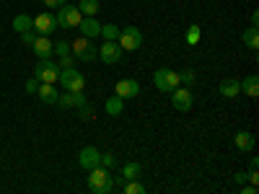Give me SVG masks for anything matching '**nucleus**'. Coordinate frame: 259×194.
Returning a JSON list of instances; mask_svg holds the SVG:
<instances>
[{"mask_svg": "<svg viewBox=\"0 0 259 194\" xmlns=\"http://www.w3.org/2000/svg\"><path fill=\"white\" fill-rule=\"evenodd\" d=\"M89 189L94 194H109L114 189V176L109 174V168L96 166L89 171Z\"/></svg>", "mask_w": 259, "mask_h": 194, "instance_id": "1", "label": "nucleus"}, {"mask_svg": "<svg viewBox=\"0 0 259 194\" xmlns=\"http://www.w3.org/2000/svg\"><path fill=\"white\" fill-rule=\"evenodd\" d=\"M70 52H73V57L75 60H80V62H91V60H96V55H99V47L94 44V39H89V36H78L73 44H70Z\"/></svg>", "mask_w": 259, "mask_h": 194, "instance_id": "2", "label": "nucleus"}, {"mask_svg": "<svg viewBox=\"0 0 259 194\" xmlns=\"http://www.w3.org/2000/svg\"><path fill=\"white\" fill-rule=\"evenodd\" d=\"M153 85H156L158 91H163V93H171L177 85H182L179 83V73L171 70V68H158L153 73Z\"/></svg>", "mask_w": 259, "mask_h": 194, "instance_id": "3", "label": "nucleus"}, {"mask_svg": "<svg viewBox=\"0 0 259 194\" xmlns=\"http://www.w3.org/2000/svg\"><path fill=\"white\" fill-rule=\"evenodd\" d=\"M55 18H57V26L60 29H78L83 13L78 11V6H68V3H65L62 8H57V16Z\"/></svg>", "mask_w": 259, "mask_h": 194, "instance_id": "4", "label": "nucleus"}, {"mask_svg": "<svg viewBox=\"0 0 259 194\" xmlns=\"http://www.w3.org/2000/svg\"><path fill=\"white\" fill-rule=\"evenodd\" d=\"M117 41H119V47H122L124 52H135V50H140V44H143V31H140L138 26H124V29L119 31Z\"/></svg>", "mask_w": 259, "mask_h": 194, "instance_id": "5", "label": "nucleus"}, {"mask_svg": "<svg viewBox=\"0 0 259 194\" xmlns=\"http://www.w3.org/2000/svg\"><path fill=\"white\" fill-rule=\"evenodd\" d=\"M122 55H124V50L119 47L117 39H104V44L99 47V55L96 57H101L104 65H117L122 60Z\"/></svg>", "mask_w": 259, "mask_h": 194, "instance_id": "6", "label": "nucleus"}, {"mask_svg": "<svg viewBox=\"0 0 259 194\" xmlns=\"http://www.w3.org/2000/svg\"><path fill=\"white\" fill-rule=\"evenodd\" d=\"M34 78H36L39 83H57V78H60L57 62H52V60H39L36 68H34Z\"/></svg>", "mask_w": 259, "mask_h": 194, "instance_id": "7", "label": "nucleus"}, {"mask_svg": "<svg viewBox=\"0 0 259 194\" xmlns=\"http://www.w3.org/2000/svg\"><path fill=\"white\" fill-rule=\"evenodd\" d=\"M57 83L62 85L65 91H83V88H85V78H83V73H78L75 68L60 70V78H57Z\"/></svg>", "mask_w": 259, "mask_h": 194, "instance_id": "8", "label": "nucleus"}, {"mask_svg": "<svg viewBox=\"0 0 259 194\" xmlns=\"http://www.w3.org/2000/svg\"><path fill=\"white\" fill-rule=\"evenodd\" d=\"M31 29H34L36 34H41V36H50V34L57 29V18H55V13L45 11V13L34 16V18H31Z\"/></svg>", "mask_w": 259, "mask_h": 194, "instance_id": "9", "label": "nucleus"}, {"mask_svg": "<svg viewBox=\"0 0 259 194\" xmlns=\"http://www.w3.org/2000/svg\"><path fill=\"white\" fill-rule=\"evenodd\" d=\"M78 166H80L83 171H91V168L101 166V153H99V148H94V145L80 148V150H78Z\"/></svg>", "mask_w": 259, "mask_h": 194, "instance_id": "10", "label": "nucleus"}, {"mask_svg": "<svg viewBox=\"0 0 259 194\" xmlns=\"http://www.w3.org/2000/svg\"><path fill=\"white\" fill-rule=\"evenodd\" d=\"M171 104H174L177 112H189L192 104H194V96L189 88H184V85H177L174 91H171Z\"/></svg>", "mask_w": 259, "mask_h": 194, "instance_id": "11", "label": "nucleus"}, {"mask_svg": "<svg viewBox=\"0 0 259 194\" xmlns=\"http://www.w3.org/2000/svg\"><path fill=\"white\" fill-rule=\"evenodd\" d=\"M114 93L119 96V99H135L138 93H140V83L135 80V78H119L117 80V85H114Z\"/></svg>", "mask_w": 259, "mask_h": 194, "instance_id": "12", "label": "nucleus"}, {"mask_svg": "<svg viewBox=\"0 0 259 194\" xmlns=\"http://www.w3.org/2000/svg\"><path fill=\"white\" fill-rule=\"evenodd\" d=\"M83 104H89L85 96H83V91H65V93L57 96L60 109H78V106H83Z\"/></svg>", "mask_w": 259, "mask_h": 194, "instance_id": "13", "label": "nucleus"}, {"mask_svg": "<svg viewBox=\"0 0 259 194\" xmlns=\"http://www.w3.org/2000/svg\"><path fill=\"white\" fill-rule=\"evenodd\" d=\"M31 50H34V55H36L39 60H50V57L55 55V50H52V41H50V36H41V34H36L34 44H31Z\"/></svg>", "mask_w": 259, "mask_h": 194, "instance_id": "14", "label": "nucleus"}, {"mask_svg": "<svg viewBox=\"0 0 259 194\" xmlns=\"http://www.w3.org/2000/svg\"><path fill=\"white\" fill-rule=\"evenodd\" d=\"M78 29H80L83 36H89V39H96V36L101 34V24H99L96 16H83L80 24H78Z\"/></svg>", "mask_w": 259, "mask_h": 194, "instance_id": "15", "label": "nucleus"}, {"mask_svg": "<svg viewBox=\"0 0 259 194\" xmlns=\"http://www.w3.org/2000/svg\"><path fill=\"white\" fill-rule=\"evenodd\" d=\"M221 93L226 99H236V96L241 93V80L239 78H223L221 80Z\"/></svg>", "mask_w": 259, "mask_h": 194, "instance_id": "16", "label": "nucleus"}, {"mask_svg": "<svg viewBox=\"0 0 259 194\" xmlns=\"http://www.w3.org/2000/svg\"><path fill=\"white\" fill-rule=\"evenodd\" d=\"M36 96L45 101V104H57V88H55V83H39V88H36Z\"/></svg>", "mask_w": 259, "mask_h": 194, "instance_id": "17", "label": "nucleus"}, {"mask_svg": "<svg viewBox=\"0 0 259 194\" xmlns=\"http://www.w3.org/2000/svg\"><path fill=\"white\" fill-rule=\"evenodd\" d=\"M104 112L109 114V117H119L124 112V99H119L117 93L109 96V99H106V104H104Z\"/></svg>", "mask_w": 259, "mask_h": 194, "instance_id": "18", "label": "nucleus"}, {"mask_svg": "<svg viewBox=\"0 0 259 194\" xmlns=\"http://www.w3.org/2000/svg\"><path fill=\"white\" fill-rule=\"evenodd\" d=\"M233 142H236L239 150H244V153H251V150H254V135L251 132H236Z\"/></svg>", "mask_w": 259, "mask_h": 194, "instance_id": "19", "label": "nucleus"}, {"mask_svg": "<svg viewBox=\"0 0 259 194\" xmlns=\"http://www.w3.org/2000/svg\"><path fill=\"white\" fill-rule=\"evenodd\" d=\"M241 91L246 93V96H251V99H256L259 96V78L251 73V75H246L244 80H241Z\"/></svg>", "mask_w": 259, "mask_h": 194, "instance_id": "20", "label": "nucleus"}, {"mask_svg": "<svg viewBox=\"0 0 259 194\" xmlns=\"http://www.w3.org/2000/svg\"><path fill=\"white\" fill-rule=\"evenodd\" d=\"M140 174H143V166H140L138 161H130V163L122 166V176H124V181H130V179H140Z\"/></svg>", "mask_w": 259, "mask_h": 194, "instance_id": "21", "label": "nucleus"}, {"mask_svg": "<svg viewBox=\"0 0 259 194\" xmlns=\"http://www.w3.org/2000/svg\"><path fill=\"white\" fill-rule=\"evenodd\" d=\"M244 44L249 50H259V26H251L244 31Z\"/></svg>", "mask_w": 259, "mask_h": 194, "instance_id": "22", "label": "nucleus"}, {"mask_svg": "<svg viewBox=\"0 0 259 194\" xmlns=\"http://www.w3.org/2000/svg\"><path fill=\"white\" fill-rule=\"evenodd\" d=\"M78 11L83 16H96L99 13V0H78Z\"/></svg>", "mask_w": 259, "mask_h": 194, "instance_id": "23", "label": "nucleus"}, {"mask_svg": "<svg viewBox=\"0 0 259 194\" xmlns=\"http://www.w3.org/2000/svg\"><path fill=\"white\" fill-rule=\"evenodd\" d=\"M13 29L21 34V31H29L31 29V16H26V13H18L16 18H13Z\"/></svg>", "mask_w": 259, "mask_h": 194, "instance_id": "24", "label": "nucleus"}, {"mask_svg": "<svg viewBox=\"0 0 259 194\" xmlns=\"http://www.w3.org/2000/svg\"><path fill=\"white\" fill-rule=\"evenodd\" d=\"M124 194H145V186L140 184V179H130V181H124Z\"/></svg>", "mask_w": 259, "mask_h": 194, "instance_id": "25", "label": "nucleus"}, {"mask_svg": "<svg viewBox=\"0 0 259 194\" xmlns=\"http://www.w3.org/2000/svg\"><path fill=\"white\" fill-rule=\"evenodd\" d=\"M99 36H104V39H117L119 36V26L117 24H101V34Z\"/></svg>", "mask_w": 259, "mask_h": 194, "instance_id": "26", "label": "nucleus"}, {"mask_svg": "<svg viewBox=\"0 0 259 194\" xmlns=\"http://www.w3.org/2000/svg\"><path fill=\"white\" fill-rule=\"evenodd\" d=\"M57 68H60V70L75 68V57H73V52H70V55H60V62H57Z\"/></svg>", "mask_w": 259, "mask_h": 194, "instance_id": "27", "label": "nucleus"}, {"mask_svg": "<svg viewBox=\"0 0 259 194\" xmlns=\"http://www.w3.org/2000/svg\"><path fill=\"white\" fill-rule=\"evenodd\" d=\"M197 41H200V26L192 24L189 31H187V44H197Z\"/></svg>", "mask_w": 259, "mask_h": 194, "instance_id": "28", "label": "nucleus"}, {"mask_svg": "<svg viewBox=\"0 0 259 194\" xmlns=\"http://www.w3.org/2000/svg\"><path fill=\"white\" fill-rule=\"evenodd\" d=\"M52 50L57 52V57H60V55H70V41H62V39H60L57 44H52Z\"/></svg>", "mask_w": 259, "mask_h": 194, "instance_id": "29", "label": "nucleus"}, {"mask_svg": "<svg viewBox=\"0 0 259 194\" xmlns=\"http://www.w3.org/2000/svg\"><path fill=\"white\" fill-rule=\"evenodd\" d=\"M34 39H36V31H34V29H29V31H21V41H24L26 47H31V44H34Z\"/></svg>", "mask_w": 259, "mask_h": 194, "instance_id": "30", "label": "nucleus"}, {"mask_svg": "<svg viewBox=\"0 0 259 194\" xmlns=\"http://www.w3.org/2000/svg\"><path fill=\"white\" fill-rule=\"evenodd\" d=\"M78 117L80 119H91L94 117V109H91L89 104H83V106H78Z\"/></svg>", "mask_w": 259, "mask_h": 194, "instance_id": "31", "label": "nucleus"}, {"mask_svg": "<svg viewBox=\"0 0 259 194\" xmlns=\"http://www.w3.org/2000/svg\"><path fill=\"white\" fill-rule=\"evenodd\" d=\"M114 163H117V158L112 153H101V166L104 168H114Z\"/></svg>", "mask_w": 259, "mask_h": 194, "instance_id": "32", "label": "nucleus"}, {"mask_svg": "<svg viewBox=\"0 0 259 194\" xmlns=\"http://www.w3.org/2000/svg\"><path fill=\"white\" fill-rule=\"evenodd\" d=\"M179 83L192 85V83H194V73H192V70H182V73H179Z\"/></svg>", "mask_w": 259, "mask_h": 194, "instance_id": "33", "label": "nucleus"}, {"mask_svg": "<svg viewBox=\"0 0 259 194\" xmlns=\"http://www.w3.org/2000/svg\"><path fill=\"white\" fill-rule=\"evenodd\" d=\"M36 88H39V80L31 75V78L26 80V93H31V96H34V93H36Z\"/></svg>", "mask_w": 259, "mask_h": 194, "instance_id": "34", "label": "nucleus"}, {"mask_svg": "<svg viewBox=\"0 0 259 194\" xmlns=\"http://www.w3.org/2000/svg\"><path fill=\"white\" fill-rule=\"evenodd\" d=\"M41 3H45L47 8H62L65 3H68V0H41Z\"/></svg>", "mask_w": 259, "mask_h": 194, "instance_id": "35", "label": "nucleus"}, {"mask_svg": "<svg viewBox=\"0 0 259 194\" xmlns=\"http://www.w3.org/2000/svg\"><path fill=\"white\" fill-rule=\"evenodd\" d=\"M233 179H236V181H239V184H244V181H246V174H244V171H239V174H236Z\"/></svg>", "mask_w": 259, "mask_h": 194, "instance_id": "36", "label": "nucleus"}, {"mask_svg": "<svg viewBox=\"0 0 259 194\" xmlns=\"http://www.w3.org/2000/svg\"><path fill=\"white\" fill-rule=\"evenodd\" d=\"M251 26H259V13H256V11L251 13Z\"/></svg>", "mask_w": 259, "mask_h": 194, "instance_id": "37", "label": "nucleus"}, {"mask_svg": "<svg viewBox=\"0 0 259 194\" xmlns=\"http://www.w3.org/2000/svg\"><path fill=\"white\" fill-rule=\"evenodd\" d=\"M241 194H256V186H244V191Z\"/></svg>", "mask_w": 259, "mask_h": 194, "instance_id": "38", "label": "nucleus"}]
</instances>
